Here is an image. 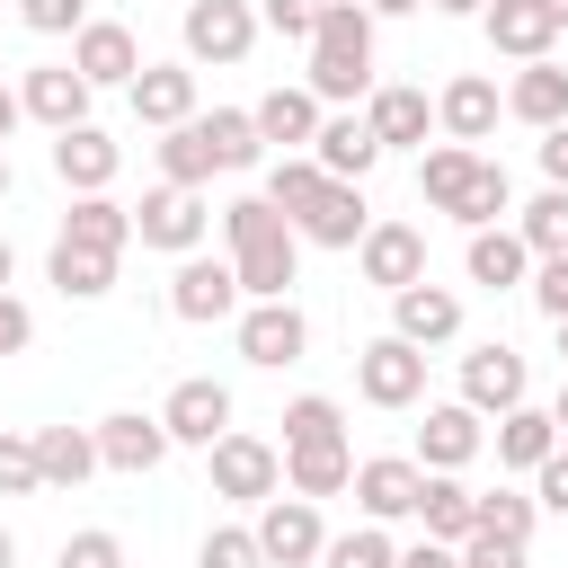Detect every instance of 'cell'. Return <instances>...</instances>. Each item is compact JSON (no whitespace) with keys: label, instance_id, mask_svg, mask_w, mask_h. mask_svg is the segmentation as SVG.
<instances>
[{"label":"cell","instance_id":"1","mask_svg":"<svg viewBox=\"0 0 568 568\" xmlns=\"http://www.w3.org/2000/svg\"><path fill=\"white\" fill-rule=\"evenodd\" d=\"M222 240H231V275H240V302H293V275H302V240H293V222H284L266 195H231V204H222Z\"/></svg>","mask_w":568,"mask_h":568},{"label":"cell","instance_id":"2","mask_svg":"<svg viewBox=\"0 0 568 568\" xmlns=\"http://www.w3.org/2000/svg\"><path fill=\"white\" fill-rule=\"evenodd\" d=\"M302 89L320 106H346V98H373V18L364 0H320V27H311V71Z\"/></svg>","mask_w":568,"mask_h":568},{"label":"cell","instance_id":"3","mask_svg":"<svg viewBox=\"0 0 568 568\" xmlns=\"http://www.w3.org/2000/svg\"><path fill=\"white\" fill-rule=\"evenodd\" d=\"M204 231H213L204 186H151V195L133 204V240H142V248H160V257H195V248H204Z\"/></svg>","mask_w":568,"mask_h":568},{"label":"cell","instance_id":"4","mask_svg":"<svg viewBox=\"0 0 568 568\" xmlns=\"http://www.w3.org/2000/svg\"><path fill=\"white\" fill-rule=\"evenodd\" d=\"M231 337H240V364H257V373H284V364L311 355V320H302V302H240Z\"/></svg>","mask_w":568,"mask_h":568},{"label":"cell","instance_id":"5","mask_svg":"<svg viewBox=\"0 0 568 568\" xmlns=\"http://www.w3.org/2000/svg\"><path fill=\"white\" fill-rule=\"evenodd\" d=\"M204 470H213V497H231V506H266L284 488V453L266 435H240V426L204 453Z\"/></svg>","mask_w":568,"mask_h":568},{"label":"cell","instance_id":"6","mask_svg":"<svg viewBox=\"0 0 568 568\" xmlns=\"http://www.w3.org/2000/svg\"><path fill=\"white\" fill-rule=\"evenodd\" d=\"M178 44H186V62L231 71V62H248V44H257V9H248V0H186Z\"/></svg>","mask_w":568,"mask_h":568},{"label":"cell","instance_id":"7","mask_svg":"<svg viewBox=\"0 0 568 568\" xmlns=\"http://www.w3.org/2000/svg\"><path fill=\"white\" fill-rule=\"evenodd\" d=\"M355 399H364V408H417V399H426V355H417L408 337H373V346L355 355Z\"/></svg>","mask_w":568,"mask_h":568},{"label":"cell","instance_id":"8","mask_svg":"<svg viewBox=\"0 0 568 568\" xmlns=\"http://www.w3.org/2000/svg\"><path fill=\"white\" fill-rule=\"evenodd\" d=\"M248 532H257L266 568H311V559L328 550V524H320V506H311V497H284V488L257 506V524H248Z\"/></svg>","mask_w":568,"mask_h":568},{"label":"cell","instance_id":"9","mask_svg":"<svg viewBox=\"0 0 568 568\" xmlns=\"http://www.w3.org/2000/svg\"><path fill=\"white\" fill-rule=\"evenodd\" d=\"M169 311L186 320V328H213V320H240V275H231V257H178V275H169Z\"/></svg>","mask_w":568,"mask_h":568},{"label":"cell","instance_id":"10","mask_svg":"<svg viewBox=\"0 0 568 568\" xmlns=\"http://www.w3.org/2000/svg\"><path fill=\"white\" fill-rule=\"evenodd\" d=\"M160 426H169V444H195V453H213V444L231 435V382H213V373H186V382L160 399Z\"/></svg>","mask_w":568,"mask_h":568},{"label":"cell","instance_id":"11","mask_svg":"<svg viewBox=\"0 0 568 568\" xmlns=\"http://www.w3.org/2000/svg\"><path fill=\"white\" fill-rule=\"evenodd\" d=\"M524 390H532V373H524V355H515L506 337H488V346L462 355V408L506 417V408H524Z\"/></svg>","mask_w":568,"mask_h":568},{"label":"cell","instance_id":"12","mask_svg":"<svg viewBox=\"0 0 568 568\" xmlns=\"http://www.w3.org/2000/svg\"><path fill=\"white\" fill-rule=\"evenodd\" d=\"M355 506H364V524H408L417 515V497H426V470L408 462V453H373V462H355Z\"/></svg>","mask_w":568,"mask_h":568},{"label":"cell","instance_id":"13","mask_svg":"<svg viewBox=\"0 0 568 568\" xmlns=\"http://www.w3.org/2000/svg\"><path fill=\"white\" fill-rule=\"evenodd\" d=\"M355 266H364V284L408 293V284H426V231H417V222H373V231L355 240Z\"/></svg>","mask_w":568,"mask_h":568},{"label":"cell","instance_id":"14","mask_svg":"<svg viewBox=\"0 0 568 568\" xmlns=\"http://www.w3.org/2000/svg\"><path fill=\"white\" fill-rule=\"evenodd\" d=\"M479 444H488V417L462 408V399H435L426 426H417V453H408V462H417V470H470Z\"/></svg>","mask_w":568,"mask_h":568},{"label":"cell","instance_id":"15","mask_svg":"<svg viewBox=\"0 0 568 568\" xmlns=\"http://www.w3.org/2000/svg\"><path fill=\"white\" fill-rule=\"evenodd\" d=\"M71 71H80L89 89H133V71H142L133 27H124V18H89V27L71 36Z\"/></svg>","mask_w":568,"mask_h":568},{"label":"cell","instance_id":"16","mask_svg":"<svg viewBox=\"0 0 568 568\" xmlns=\"http://www.w3.org/2000/svg\"><path fill=\"white\" fill-rule=\"evenodd\" d=\"M373 231V213H364V186H346V178H320V195L293 213V240H311V248H355Z\"/></svg>","mask_w":568,"mask_h":568},{"label":"cell","instance_id":"17","mask_svg":"<svg viewBox=\"0 0 568 568\" xmlns=\"http://www.w3.org/2000/svg\"><path fill=\"white\" fill-rule=\"evenodd\" d=\"M89 435H98V470H124V479H142V470H160V462H169V426H160V417H142V408H115V417H98Z\"/></svg>","mask_w":568,"mask_h":568},{"label":"cell","instance_id":"18","mask_svg":"<svg viewBox=\"0 0 568 568\" xmlns=\"http://www.w3.org/2000/svg\"><path fill=\"white\" fill-rule=\"evenodd\" d=\"M89 98H98V89H89L71 62H36V71L18 80V106H27L44 133H71V124H89Z\"/></svg>","mask_w":568,"mask_h":568},{"label":"cell","instance_id":"19","mask_svg":"<svg viewBox=\"0 0 568 568\" xmlns=\"http://www.w3.org/2000/svg\"><path fill=\"white\" fill-rule=\"evenodd\" d=\"M497 115H506V98H497V80H488V71H462V80H444V98H435L444 142H462V151H479V142L497 133Z\"/></svg>","mask_w":568,"mask_h":568},{"label":"cell","instance_id":"20","mask_svg":"<svg viewBox=\"0 0 568 568\" xmlns=\"http://www.w3.org/2000/svg\"><path fill=\"white\" fill-rule=\"evenodd\" d=\"M390 337H408L417 355H426V346H453V337H462V293H453V284H408V293H390Z\"/></svg>","mask_w":568,"mask_h":568},{"label":"cell","instance_id":"21","mask_svg":"<svg viewBox=\"0 0 568 568\" xmlns=\"http://www.w3.org/2000/svg\"><path fill=\"white\" fill-rule=\"evenodd\" d=\"M124 98H133V124L169 133V124H186V115H195V62H142Z\"/></svg>","mask_w":568,"mask_h":568},{"label":"cell","instance_id":"22","mask_svg":"<svg viewBox=\"0 0 568 568\" xmlns=\"http://www.w3.org/2000/svg\"><path fill=\"white\" fill-rule=\"evenodd\" d=\"M115 169H124L115 133H98V124H71V133H53V178H62L71 195H106V186H115Z\"/></svg>","mask_w":568,"mask_h":568},{"label":"cell","instance_id":"23","mask_svg":"<svg viewBox=\"0 0 568 568\" xmlns=\"http://www.w3.org/2000/svg\"><path fill=\"white\" fill-rule=\"evenodd\" d=\"M364 124H373V142H382V151H426V133H435V98L390 80V89H373V98H364Z\"/></svg>","mask_w":568,"mask_h":568},{"label":"cell","instance_id":"24","mask_svg":"<svg viewBox=\"0 0 568 568\" xmlns=\"http://www.w3.org/2000/svg\"><path fill=\"white\" fill-rule=\"evenodd\" d=\"M311 160H320V178H346V186H364V178L382 169V142H373V124H364V115H320V133H311Z\"/></svg>","mask_w":568,"mask_h":568},{"label":"cell","instance_id":"25","mask_svg":"<svg viewBox=\"0 0 568 568\" xmlns=\"http://www.w3.org/2000/svg\"><path fill=\"white\" fill-rule=\"evenodd\" d=\"M417 524H426V541H444V550H462V541L479 532V488H462V470H426V497H417Z\"/></svg>","mask_w":568,"mask_h":568},{"label":"cell","instance_id":"26","mask_svg":"<svg viewBox=\"0 0 568 568\" xmlns=\"http://www.w3.org/2000/svg\"><path fill=\"white\" fill-rule=\"evenodd\" d=\"M479 27H488V44L506 62H550V44H559V27L541 18V0H488Z\"/></svg>","mask_w":568,"mask_h":568},{"label":"cell","instance_id":"27","mask_svg":"<svg viewBox=\"0 0 568 568\" xmlns=\"http://www.w3.org/2000/svg\"><path fill=\"white\" fill-rule=\"evenodd\" d=\"M506 115L532 124V133L568 124V62H559V53H550V62H524V71L506 80Z\"/></svg>","mask_w":568,"mask_h":568},{"label":"cell","instance_id":"28","mask_svg":"<svg viewBox=\"0 0 568 568\" xmlns=\"http://www.w3.org/2000/svg\"><path fill=\"white\" fill-rule=\"evenodd\" d=\"M346 479H355V453H346V435L337 444H284V497H346Z\"/></svg>","mask_w":568,"mask_h":568},{"label":"cell","instance_id":"29","mask_svg":"<svg viewBox=\"0 0 568 568\" xmlns=\"http://www.w3.org/2000/svg\"><path fill=\"white\" fill-rule=\"evenodd\" d=\"M62 240H71V248H98V257H124V248H133V204H115V195H71Z\"/></svg>","mask_w":568,"mask_h":568},{"label":"cell","instance_id":"30","mask_svg":"<svg viewBox=\"0 0 568 568\" xmlns=\"http://www.w3.org/2000/svg\"><path fill=\"white\" fill-rule=\"evenodd\" d=\"M248 124H257V142H275V151H311L320 98H311V89H266V98L248 106Z\"/></svg>","mask_w":568,"mask_h":568},{"label":"cell","instance_id":"31","mask_svg":"<svg viewBox=\"0 0 568 568\" xmlns=\"http://www.w3.org/2000/svg\"><path fill=\"white\" fill-rule=\"evenodd\" d=\"M462 266H470V284H488V293H515V284L532 275V248L515 240V222H497V231H470Z\"/></svg>","mask_w":568,"mask_h":568},{"label":"cell","instance_id":"32","mask_svg":"<svg viewBox=\"0 0 568 568\" xmlns=\"http://www.w3.org/2000/svg\"><path fill=\"white\" fill-rule=\"evenodd\" d=\"M213 178H222V160H213V133H204V115L169 124V133H160V186H213Z\"/></svg>","mask_w":568,"mask_h":568},{"label":"cell","instance_id":"33","mask_svg":"<svg viewBox=\"0 0 568 568\" xmlns=\"http://www.w3.org/2000/svg\"><path fill=\"white\" fill-rule=\"evenodd\" d=\"M44 284H53L62 302H106V293H115V257H98V248H71V240H53V257H44Z\"/></svg>","mask_w":568,"mask_h":568},{"label":"cell","instance_id":"34","mask_svg":"<svg viewBox=\"0 0 568 568\" xmlns=\"http://www.w3.org/2000/svg\"><path fill=\"white\" fill-rule=\"evenodd\" d=\"M550 453H559L550 408H532V399H524V408H506V417H497V462H506V470H541Z\"/></svg>","mask_w":568,"mask_h":568},{"label":"cell","instance_id":"35","mask_svg":"<svg viewBox=\"0 0 568 568\" xmlns=\"http://www.w3.org/2000/svg\"><path fill=\"white\" fill-rule=\"evenodd\" d=\"M36 470H44V488H80L98 470V435L89 426H36Z\"/></svg>","mask_w":568,"mask_h":568},{"label":"cell","instance_id":"36","mask_svg":"<svg viewBox=\"0 0 568 568\" xmlns=\"http://www.w3.org/2000/svg\"><path fill=\"white\" fill-rule=\"evenodd\" d=\"M470 169H479V151L435 142V151H417V195H426L435 213H453V204H462V186H470Z\"/></svg>","mask_w":568,"mask_h":568},{"label":"cell","instance_id":"37","mask_svg":"<svg viewBox=\"0 0 568 568\" xmlns=\"http://www.w3.org/2000/svg\"><path fill=\"white\" fill-rule=\"evenodd\" d=\"M497 213H515V178H506L497 160H479L470 186H462V204H453V222H462V231H497Z\"/></svg>","mask_w":568,"mask_h":568},{"label":"cell","instance_id":"38","mask_svg":"<svg viewBox=\"0 0 568 568\" xmlns=\"http://www.w3.org/2000/svg\"><path fill=\"white\" fill-rule=\"evenodd\" d=\"M515 240L532 257H568V186H541L524 213H515Z\"/></svg>","mask_w":568,"mask_h":568},{"label":"cell","instance_id":"39","mask_svg":"<svg viewBox=\"0 0 568 568\" xmlns=\"http://www.w3.org/2000/svg\"><path fill=\"white\" fill-rule=\"evenodd\" d=\"M204 133H213V160H222V178H231V169H257V160H266V142H257L248 106H213V115H204Z\"/></svg>","mask_w":568,"mask_h":568},{"label":"cell","instance_id":"40","mask_svg":"<svg viewBox=\"0 0 568 568\" xmlns=\"http://www.w3.org/2000/svg\"><path fill=\"white\" fill-rule=\"evenodd\" d=\"M320 568H399V541H390V524H355V532H328Z\"/></svg>","mask_w":568,"mask_h":568},{"label":"cell","instance_id":"41","mask_svg":"<svg viewBox=\"0 0 568 568\" xmlns=\"http://www.w3.org/2000/svg\"><path fill=\"white\" fill-rule=\"evenodd\" d=\"M337 435H346V408H337L328 390L284 399V444H337Z\"/></svg>","mask_w":568,"mask_h":568},{"label":"cell","instance_id":"42","mask_svg":"<svg viewBox=\"0 0 568 568\" xmlns=\"http://www.w3.org/2000/svg\"><path fill=\"white\" fill-rule=\"evenodd\" d=\"M311 195H320V160H311V151H284V160L266 169V204H275V213L293 222V213H302Z\"/></svg>","mask_w":568,"mask_h":568},{"label":"cell","instance_id":"43","mask_svg":"<svg viewBox=\"0 0 568 568\" xmlns=\"http://www.w3.org/2000/svg\"><path fill=\"white\" fill-rule=\"evenodd\" d=\"M532 524H541V506H532L524 488H488V497H479V532H497V541H524V550H532Z\"/></svg>","mask_w":568,"mask_h":568},{"label":"cell","instance_id":"44","mask_svg":"<svg viewBox=\"0 0 568 568\" xmlns=\"http://www.w3.org/2000/svg\"><path fill=\"white\" fill-rule=\"evenodd\" d=\"M195 568H266V550H257V532H248V524H213V532H204V550H195Z\"/></svg>","mask_w":568,"mask_h":568},{"label":"cell","instance_id":"45","mask_svg":"<svg viewBox=\"0 0 568 568\" xmlns=\"http://www.w3.org/2000/svg\"><path fill=\"white\" fill-rule=\"evenodd\" d=\"M44 470H36V435H0V497H36Z\"/></svg>","mask_w":568,"mask_h":568},{"label":"cell","instance_id":"46","mask_svg":"<svg viewBox=\"0 0 568 568\" xmlns=\"http://www.w3.org/2000/svg\"><path fill=\"white\" fill-rule=\"evenodd\" d=\"M53 568H124V541H115L106 524H89V532H71V541L53 550Z\"/></svg>","mask_w":568,"mask_h":568},{"label":"cell","instance_id":"47","mask_svg":"<svg viewBox=\"0 0 568 568\" xmlns=\"http://www.w3.org/2000/svg\"><path fill=\"white\" fill-rule=\"evenodd\" d=\"M524 293H532V311H541V320H568V257H532Z\"/></svg>","mask_w":568,"mask_h":568},{"label":"cell","instance_id":"48","mask_svg":"<svg viewBox=\"0 0 568 568\" xmlns=\"http://www.w3.org/2000/svg\"><path fill=\"white\" fill-rule=\"evenodd\" d=\"M18 27H36V36H80V27H89V0H18Z\"/></svg>","mask_w":568,"mask_h":568},{"label":"cell","instance_id":"49","mask_svg":"<svg viewBox=\"0 0 568 568\" xmlns=\"http://www.w3.org/2000/svg\"><path fill=\"white\" fill-rule=\"evenodd\" d=\"M257 27H275V36H302V44H311V27H320V0H257Z\"/></svg>","mask_w":568,"mask_h":568},{"label":"cell","instance_id":"50","mask_svg":"<svg viewBox=\"0 0 568 568\" xmlns=\"http://www.w3.org/2000/svg\"><path fill=\"white\" fill-rule=\"evenodd\" d=\"M453 559H462V568H532V559H524V541H497V532H470Z\"/></svg>","mask_w":568,"mask_h":568},{"label":"cell","instance_id":"51","mask_svg":"<svg viewBox=\"0 0 568 568\" xmlns=\"http://www.w3.org/2000/svg\"><path fill=\"white\" fill-rule=\"evenodd\" d=\"M532 506H541V515H568V444L532 470Z\"/></svg>","mask_w":568,"mask_h":568},{"label":"cell","instance_id":"52","mask_svg":"<svg viewBox=\"0 0 568 568\" xmlns=\"http://www.w3.org/2000/svg\"><path fill=\"white\" fill-rule=\"evenodd\" d=\"M27 346H36V311L18 293H0V355H27Z\"/></svg>","mask_w":568,"mask_h":568},{"label":"cell","instance_id":"53","mask_svg":"<svg viewBox=\"0 0 568 568\" xmlns=\"http://www.w3.org/2000/svg\"><path fill=\"white\" fill-rule=\"evenodd\" d=\"M541 178H550V186H568V124H550V133H541Z\"/></svg>","mask_w":568,"mask_h":568},{"label":"cell","instance_id":"54","mask_svg":"<svg viewBox=\"0 0 568 568\" xmlns=\"http://www.w3.org/2000/svg\"><path fill=\"white\" fill-rule=\"evenodd\" d=\"M399 568H462V559H453L444 541H408V550H399Z\"/></svg>","mask_w":568,"mask_h":568},{"label":"cell","instance_id":"55","mask_svg":"<svg viewBox=\"0 0 568 568\" xmlns=\"http://www.w3.org/2000/svg\"><path fill=\"white\" fill-rule=\"evenodd\" d=\"M417 9H426V0H364V18H373V27H382V18H417Z\"/></svg>","mask_w":568,"mask_h":568},{"label":"cell","instance_id":"56","mask_svg":"<svg viewBox=\"0 0 568 568\" xmlns=\"http://www.w3.org/2000/svg\"><path fill=\"white\" fill-rule=\"evenodd\" d=\"M18 124H27V106H18V89H0V142H9Z\"/></svg>","mask_w":568,"mask_h":568},{"label":"cell","instance_id":"57","mask_svg":"<svg viewBox=\"0 0 568 568\" xmlns=\"http://www.w3.org/2000/svg\"><path fill=\"white\" fill-rule=\"evenodd\" d=\"M426 9H444V18H479L488 0H426Z\"/></svg>","mask_w":568,"mask_h":568},{"label":"cell","instance_id":"58","mask_svg":"<svg viewBox=\"0 0 568 568\" xmlns=\"http://www.w3.org/2000/svg\"><path fill=\"white\" fill-rule=\"evenodd\" d=\"M550 426H559V444H568V373H559V399H550Z\"/></svg>","mask_w":568,"mask_h":568},{"label":"cell","instance_id":"59","mask_svg":"<svg viewBox=\"0 0 568 568\" xmlns=\"http://www.w3.org/2000/svg\"><path fill=\"white\" fill-rule=\"evenodd\" d=\"M9 275H18V248H9V240H0V293H9Z\"/></svg>","mask_w":568,"mask_h":568},{"label":"cell","instance_id":"60","mask_svg":"<svg viewBox=\"0 0 568 568\" xmlns=\"http://www.w3.org/2000/svg\"><path fill=\"white\" fill-rule=\"evenodd\" d=\"M541 18H550V27H568V0H541Z\"/></svg>","mask_w":568,"mask_h":568},{"label":"cell","instance_id":"61","mask_svg":"<svg viewBox=\"0 0 568 568\" xmlns=\"http://www.w3.org/2000/svg\"><path fill=\"white\" fill-rule=\"evenodd\" d=\"M0 568H18V541H9V524H0Z\"/></svg>","mask_w":568,"mask_h":568},{"label":"cell","instance_id":"62","mask_svg":"<svg viewBox=\"0 0 568 568\" xmlns=\"http://www.w3.org/2000/svg\"><path fill=\"white\" fill-rule=\"evenodd\" d=\"M9 186H18V178H9V151H0V204H9Z\"/></svg>","mask_w":568,"mask_h":568},{"label":"cell","instance_id":"63","mask_svg":"<svg viewBox=\"0 0 568 568\" xmlns=\"http://www.w3.org/2000/svg\"><path fill=\"white\" fill-rule=\"evenodd\" d=\"M550 328H559V364H568V320H550Z\"/></svg>","mask_w":568,"mask_h":568}]
</instances>
